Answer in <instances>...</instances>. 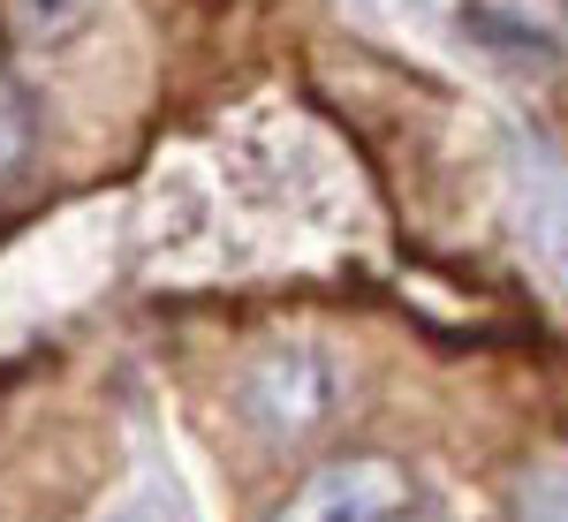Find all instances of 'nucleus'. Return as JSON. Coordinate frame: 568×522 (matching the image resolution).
<instances>
[{"label": "nucleus", "instance_id": "f257e3e1", "mask_svg": "<svg viewBox=\"0 0 568 522\" xmlns=\"http://www.w3.org/2000/svg\"><path fill=\"white\" fill-rule=\"evenodd\" d=\"M334 364H326V348L311 341H281L265 348L258 364H251V379H243V409L258 417L273 439H296L311 424H326L334 417Z\"/></svg>", "mask_w": 568, "mask_h": 522}, {"label": "nucleus", "instance_id": "f03ea898", "mask_svg": "<svg viewBox=\"0 0 568 522\" xmlns=\"http://www.w3.org/2000/svg\"><path fill=\"white\" fill-rule=\"evenodd\" d=\"M409 500V484L394 462L356 454V462H326L296 484V500L281 508V522H394Z\"/></svg>", "mask_w": 568, "mask_h": 522}, {"label": "nucleus", "instance_id": "7ed1b4c3", "mask_svg": "<svg viewBox=\"0 0 568 522\" xmlns=\"http://www.w3.org/2000/svg\"><path fill=\"white\" fill-rule=\"evenodd\" d=\"M31 144H39V114H31L23 84L0 76V182H16V174L31 167Z\"/></svg>", "mask_w": 568, "mask_h": 522}, {"label": "nucleus", "instance_id": "20e7f679", "mask_svg": "<svg viewBox=\"0 0 568 522\" xmlns=\"http://www.w3.org/2000/svg\"><path fill=\"white\" fill-rule=\"evenodd\" d=\"M84 16H91V0H16V23H23V31H31L39 45L69 39Z\"/></svg>", "mask_w": 568, "mask_h": 522}, {"label": "nucleus", "instance_id": "39448f33", "mask_svg": "<svg viewBox=\"0 0 568 522\" xmlns=\"http://www.w3.org/2000/svg\"><path fill=\"white\" fill-rule=\"evenodd\" d=\"M516 522H568V470H530L516 492Z\"/></svg>", "mask_w": 568, "mask_h": 522}, {"label": "nucleus", "instance_id": "423d86ee", "mask_svg": "<svg viewBox=\"0 0 568 522\" xmlns=\"http://www.w3.org/2000/svg\"><path fill=\"white\" fill-rule=\"evenodd\" d=\"M114 522H190V508H182L175 492H160V484H152V492H136Z\"/></svg>", "mask_w": 568, "mask_h": 522}, {"label": "nucleus", "instance_id": "0eeeda50", "mask_svg": "<svg viewBox=\"0 0 568 522\" xmlns=\"http://www.w3.org/2000/svg\"><path fill=\"white\" fill-rule=\"evenodd\" d=\"M417 8H433V0H417Z\"/></svg>", "mask_w": 568, "mask_h": 522}]
</instances>
